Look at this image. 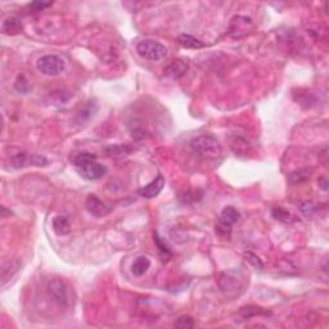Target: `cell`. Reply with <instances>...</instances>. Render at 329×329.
<instances>
[{"label": "cell", "mask_w": 329, "mask_h": 329, "mask_svg": "<svg viewBox=\"0 0 329 329\" xmlns=\"http://www.w3.org/2000/svg\"><path fill=\"white\" fill-rule=\"evenodd\" d=\"M48 292L53 300L57 302L59 306H67L70 301V294H68V287L62 279H52L48 284Z\"/></svg>", "instance_id": "cell-6"}, {"label": "cell", "mask_w": 329, "mask_h": 329, "mask_svg": "<svg viewBox=\"0 0 329 329\" xmlns=\"http://www.w3.org/2000/svg\"><path fill=\"white\" fill-rule=\"evenodd\" d=\"M16 89L22 94H27L30 90V84L29 81L26 80V77L23 75H19L17 77V81H16Z\"/></svg>", "instance_id": "cell-24"}, {"label": "cell", "mask_w": 329, "mask_h": 329, "mask_svg": "<svg viewBox=\"0 0 329 329\" xmlns=\"http://www.w3.org/2000/svg\"><path fill=\"white\" fill-rule=\"evenodd\" d=\"M243 256L244 260L248 262L250 266H252L254 269H257V270H262V268H264V262H262V260L258 257L257 255L254 254L252 251H246Z\"/></svg>", "instance_id": "cell-19"}, {"label": "cell", "mask_w": 329, "mask_h": 329, "mask_svg": "<svg viewBox=\"0 0 329 329\" xmlns=\"http://www.w3.org/2000/svg\"><path fill=\"white\" fill-rule=\"evenodd\" d=\"M272 216L274 220L284 222V224H290V222L293 221V216H292V214H291L287 208L279 207V206H275V207L272 208Z\"/></svg>", "instance_id": "cell-15"}, {"label": "cell", "mask_w": 329, "mask_h": 329, "mask_svg": "<svg viewBox=\"0 0 329 329\" xmlns=\"http://www.w3.org/2000/svg\"><path fill=\"white\" fill-rule=\"evenodd\" d=\"M186 70H188V63L185 61H183V59H176V61H172L167 67L164 68V72L171 79L178 80L185 75Z\"/></svg>", "instance_id": "cell-9"}, {"label": "cell", "mask_w": 329, "mask_h": 329, "mask_svg": "<svg viewBox=\"0 0 329 329\" xmlns=\"http://www.w3.org/2000/svg\"><path fill=\"white\" fill-rule=\"evenodd\" d=\"M85 207L90 215L95 218H103L111 212V206H108L106 202L98 198L95 194H90L85 201Z\"/></svg>", "instance_id": "cell-7"}, {"label": "cell", "mask_w": 329, "mask_h": 329, "mask_svg": "<svg viewBox=\"0 0 329 329\" xmlns=\"http://www.w3.org/2000/svg\"><path fill=\"white\" fill-rule=\"evenodd\" d=\"M308 179L309 171H306V170H298V171L290 174V176H288V180H290L291 184H301V183H304L305 180Z\"/></svg>", "instance_id": "cell-22"}, {"label": "cell", "mask_w": 329, "mask_h": 329, "mask_svg": "<svg viewBox=\"0 0 329 329\" xmlns=\"http://www.w3.org/2000/svg\"><path fill=\"white\" fill-rule=\"evenodd\" d=\"M190 148L203 157L219 158L221 156V146L215 136L208 134L196 136L194 139H192Z\"/></svg>", "instance_id": "cell-2"}, {"label": "cell", "mask_w": 329, "mask_h": 329, "mask_svg": "<svg viewBox=\"0 0 329 329\" xmlns=\"http://www.w3.org/2000/svg\"><path fill=\"white\" fill-rule=\"evenodd\" d=\"M49 164L47 157H44L41 154L27 153V152H18L11 157L12 167L15 168H23L30 167V166H47Z\"/></svg>", "instance_id": "cell-5"}, {"label": "cell", "mask_w": 329, "mask_h": 329, "mask_svg": "<svg viewBox=\"0 0 329 329\" xmlns=\"http://www.w3.org/2000/svg\"><path fill=\"white\" fill-rule=\"evenodd\" d=\"M239 315L243 319H251L254 316H258V315H270V312L258 306H243V308H240Z\"/></svg>", "instance_id": "cell-17"}, {"label": "cell", "mask_w": 329, "mask_h": 329, "mask_svg": "<svg viewBox=\"0 0 329 329\" xmlns=\"http://www.w3.org/2000/svg\"><path fill=\"white\" fill-rule=\"evenodd\" d=\"M153 239H154V242H156V244H157L158 250H160V252H161L162 255H166V256H170V255H171L170 248L167 247V244L162 242V239L160 238V236H158L157 233H154L153 234Z\"/></svg>", "instance_id": "cell-25"}, {"label": "cell", "mask_w": 329, "mask_h": 329, "mask_svg": "<svg viewBox=\"0 0 329 329\" xmlns=\"http://www.w3.org/2000/svg\"><path fill=\"white\" fill-rule=\"evenodd\" d=\"M136 52L140 57L150 62H158L166 58L167 48L156 40H143L136 45Z\"/></svg>", "instance_id": "cell-3"}, {"label": "cell", "mask_w": 329, "mask_h": 329, "mask_svg": "<svg viewBox=\"0 0 329 329\" xmlns=\"http://www.w3.org/2000/svg\"><path fill=\"white\" fill-rule=\"evenodd\" d=\"M76 170L82 178L88 180H99L107 174V167L97 162V157L91 153H80L73 158Z\"/></svg>", "instance_id": "cell-1"}, {"label": "cell", "mask_w": 329, "mask_h": 329, "mask_svg": "<svg viewBox=\"0 0 329 329\" xmlns=\"http://www.w3.org/2000/svg\"><path fill=\"white\" fill-rule=\"evenodd\" d=\"M239 212L237 211V208L232 207V206H228L221 211L220 214V218H219V221L222 222V224H226V225L232 226L233 224H236L238 220H239Z\"/></svg>", "instance_id": "cell-14"}, {"label": "cell", "mask_w": 329, "mask_h": 329, "mask_svg": "<svg viewBox=\"0 0 329 329\" xmlns=\"http://www.w3.org/2000/svg\"><path fill=\"white\" fill-rule=\"evenodd\" d=\"M248 147H250V144L247 143L244 139H240V138H236L232 142V148L236 153H246L248 150Z\"/></svg>", "instance_id": "cell-23"}, {"label": "cell", "mask_w": 329, "mask_h": 329, "mask_svg": "<svg viewBox=\"0 0 329 329\" xmlns=\"http://www.w3.org/2000/svg\"><path fill=\"white\" fill-rule=\"evenodd\" d=\"M21 268V261L19 260H9V261L4 262L1 266V284L5 286L7 280H9L12 276H15L17 274L18 270Z\"/></svg>", "instance_id": "cell-10"}, {"label": "cell", "mask_w": 329, "mask_h": 329, "mask_svg": "<svg viewBox=\"0 0 329 329\" xmlns=\"http://www.w3.org/2000/svg\"><path fill=\"white\" fill-rule=\"evenodd\" d=\"M175 328L179 329H190L193 328L196 326V323H194V319L189 315H184V316H180L178 320L175 322Z\"/></svg>", "instance_id": "cell-21"}, {"label": "cell", "mask_w": 329, "mask_h": 329, "mask_svg": "<svg viewBox=\"0 0 329 329\" xmlns=\"http://www.w3.org/2000/svg\"><path fill=\"white\" fill-rule=\"evenodd\" d=\"M98 111V106L97 104H88L86 107H84L81 111L79 112V115H77V121L82 122V121H88L90 118L93 117L94 113Z\"/></svg>", "instance_id": "cell-20"}, {"label": "cell", "mask_w": 329, "mask_h": 329, "mask_svg": "<svg viewBox=\"0 0 329 329\" xmlns=\"http://www.w3.org/2000/svg\"><path fill=\"white\" fill-rule=\"evenodd\" d=\"M164 188V178L162 175H158L157 178L154 180H152L149 184L144 185L143 188H140V189L138 190V193H139V196H142L143 198L150 200V198L157 197L158 194L161 193Z\"/></svg>", "instance_id": "cell-8"}, {"label": "cell", "mask_w": 329, "mask_h": 329, "mask_svg": "<svg viewBox=\"0 0 329 329\" xmlns=\"http://www.w3.org/2000/svg\"><path fill=\"white\" fill-rule=\"evenodd\" d=\"M48 7H52V3H44V1H33V3L29 4V8L33 12H41Z\"/></svg>", "instance_id": "cell-26"}, {"label": "cell", "mask_w": 329, "mask_h": 329, "mask_svg": "<svg viewBox=\"0 0 329 329\" xmlns=\"http://www.w3.org/2000/svg\"><path fill=\"white\" fill-rule=\"evenodd\" d=\"M53 230L58 236H67L70 230H71V224L68 221L67 216L57 215L53 219Z\"/></svg>", "instance_id": "cell-13"}, {"label": "cell", "mask_w": 329, "mask_h": 329, "mask_svg": "<svg viewBox=\"0 0 329 329\" xmlns=\"http://www.w3.org/2000/svg\"><path fill=\"white\" fill-rule=\"evenodd\" d=\"M36 68L45 76H58L66 70V62L59 55L47 54L37 59Z\"/></svg>", "instance_id": "cell-4"}, {"label": "cell", "mask_w": 329, "mask_h": 329, "mask_svg": "<svg viewBox=\"0 0 329 329\" xmlns=\"http://www.w3.org/2000/svg\"><path fill=\"white\" fill-rule=\"evenodd\" d=\"M179 41L184 48H188V49H201V48L204 47L203 41H201L200 39L194 37L192 35H188V34H183L179 36Z\"/></svg>", "instance_id": "cell-16"}, {"label": "cell", "mask_w": 329, "mask_h": 329, "mask_svg": "<svg viewBox=\"0 0 329 329\" xmlns=\"http://www.w3.org/2000/svg\"><path fill=\"white\" fill-rule=\"evenodd\" d=\"M22 22L19 21V18L11 16L4 19L3 25H1V31L5 35H17L22 31Z\"/></svg>", "instance_id": "cell-11"}, {"label": "cell", "mask_w": 329, "mask_h": 329, "mask_svg": "<svg viewBox=\"0 0 329 329\" xmlns=\"http://www.w3.org/2000/svg\"><path fill=\"white\" fill-rule=\"evenodd\" d=\"M319 186H320L324 192L328 190V182H327L326 178H322V179L319 180Z\"/></svg>", "instance_id": "cell-27"}, {"label": "cell", "mask_w": 329, "mask_h": 329, "mask_svg": "<svg viewBox=\"0 0 329 329\" xmlns=\"http://www.w3.org/2000/svg\"><path fill=\"white\" fill-rule=\"evenodd\" d=\"M150 268V260L147 256H139V257L135 258V261L132 262L131 265V273L132 275L136 276V278H140L143 276L149 270Z\"/></svg>", "instance_id": "cell-12"}, {"label": "cell", "mask_w": 329, "mask_h": 329, "mask_svg": "<svg viewBox=\"0 0 329 329\" xmlns=\"http://www.w3.org/2000/svg\"><path fill=\"white\" fill-rule=\"evenodd\" d=\"M203 192L202 190H186L183 194H179V201L182 203H193L202 198Z\"/></svg>", "instance_id": "cell-18"}]
</instances>
